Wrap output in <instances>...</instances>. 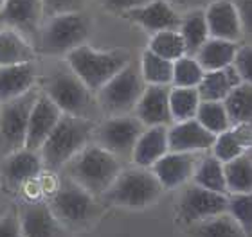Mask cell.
I'll list each match as a JSON object with an SVG mask.
<instances>
[{"instance_id":"cell-16","label":"cell","mask_w":252,"mask_h":237,"mask_svg":"<svg viewBox=\"0 0 252 237\" xmlns=\"http://www.w3.org/2000/svg\"><path fill=\"white\" fill-rule=\"evenodd\" d=\"M211 38L238 42L243 36L242 22L234 0H213L204 7Z\"/></svg>"},{"instance_id":"cell-29","label":"cell","mask_w":252,"mask_h":237,"mask_svg":"<svg viewBox=\"0 0 252 237\" xmlns=\"http://www.w3.org/2000/svg\"><path fill=\"white\" fill-rule=\"evenodd\" d=\"M202 103L198 88H184V86H173L169 90V110L173 122H182L194 119L198 106Z\"/></svg>"},{"instance_id":"cell-46","label":"cell","mask_w":252,"mask_h":237,"mask_svg":"<svg viewBox=\"0 0 252 237\" xmlns=\"http://www.w3.org/2000/svg\"><path fill=\"white\" fill-rule=\"evenodd\" d=\"M4 4H5V0H0V9L4 7Z\"/></svg>"},{"instance_id":"cell-33","label":"cell","mask_w":252,"mask_h":237,"mask_svg":"<svg viewBox=\"0 0 252 237\" xmlns=\"http://www.w3.org/2000/svg\"><path fill=\"white\" fill-rule=\"evenodd\" d=\"M193 237H249L229 212L193 225Z\"/></svg>"},{"instance_id":"cell-42","label":"cell","mask_w":252,"mask_h":237,"mask_svg":"<svg viewBox=\"0 0 252 237\" xmlns=\"http://www.w3.org/2000/svg\"><path fill=\"white\" fill-rule=\"evenodd\" d=\"M234 4L238 7L243 34L252 38V0H234Z\"/></svg>"},{"instance_id":"cell-25","label":"cell","mask_w":252,"mask_h":237,"mask_svg":"<svg viewBox=\"0 0 252 237\" xmlns=\"http://www.w3.org/2000/svg\"><path fill=\"white\" fill-rule=\"evenodd\" d=\"M238 42H229V40H221V38H209L207 42L200 47V51L194 54V58L198 59L202 69L205 72L209 70H218L223 67L232 65L236 58Z\"/></svg>"},{"instance_id":"cell-40","label":"cell","mask_w":252,"mask_h":237,"mask_svg":"<svg viewBox=\"0 0 252 237\" xmlns=\"http://www.w3.org/2000/svg\"><path fill=\"white\" fill-rule=\"evenodd\" d=\"M229 132L232 133V137L236 138V142L242 146V149L247 153L252 148V122H238L232 124Z\"/></svg>"},{"instance_id":"cell-21","label":"cell","mask_w":252,"mask_h":237,"mask_svg":"<svg viewBox=\"0 0 252 237\" xmlns=\"http://www.w3.org/2000/svg\"><path fill=\"white\" fill-rule=\"evenodd\" d=\"M168 128L169 126H152L142 132L131 153V160L137 167L152 169L153 163L168 153Z\"/></svg>"},{"instance_id":"cell-38","label":"cell","mask_w":252,"mask_h":237,"mask_svg":"<svg viewBox=\"0 0 252 237\" xmlns=\"http://www.w3.org/2000/svg\"><path fill=\"white\" fill-rule=\"evenodd\" d=\"M232 67L236 69L243 83L252 84V43L242 45L236 51V58L232 61Z\"/></svg>"},{"instance_id":"cell-41","label":"cell","mask_w":252,"mask_h":237,"mask_svg":"<svg viewBox=\"0 0 252 237\" xmlns=\"http://www.w3.org/2000/svg\"><path fill=\"white\" fill-rule=\"evenodd\" d=\"M0 237H24L20 227V217L15 212L0 217Z\"/></svg>"},{"instance_id":"cell-19","label":"cell","mask_w":252,"mask_h":237,"mask_svg":"<svg viewBox=\"0 0 252 237\" xmlns=\"http://www.w3.org/2000/svg\"><path fill=\"white\" fill-rule=\"evenodd\" d=\"M18 217L24 237H58L62 232V223L56 219L49 203L42 200L27 201Z\"/></svg>"},{"instance_id":"cell-43","label":"cell","mask_w":252,"mask_h":237,"mask_svg":"<svg viewBox=\"0 0 252 237\" xmlns=\"http://www.w3.org/2000/svg\"><path fill=\"white\" fill-rule=\"evenodd\" d=\"M150 0H103V5H105L108 11H114V13H128L131 9H137L141 5L148 4Z\"/></svg>"},{"instance_id":"cell-3","label":"cell","mask_w":252,"mask_h":237,"mask_svg":"<svg viewBox=\"0 0 252 237\" xmlns=\"http://www.w3.org/2000/svg\"><path fill=\"white\" fill-rule=\"evenodd\" d=\"M90 32L92 22L81 11L53 15L36 32V47L47 56H67L87 43Z\"/></svg>"},{"instance_id":"cell-17","label":"cell","mask_w":252,"mask_h":237,"mask_svg":"<svg viewBox=\"0 0 252 237\" xmlns=\"http://www.w3.org/2000/svg\"><path fill=\"white\" fill-rule=\"evenodd\" d=\"M198 158L196 153H179V151H168L160 160L152 165L153 174L158 178L164 190L182 187L186 182L193 180L194 169H196Z\"/></svg>"},{"instance_id":"cell-1","label":"cell","mask_w":252,"mask_h":237,"mask_svg":"<svg viewBox=\"0 0 252 237\" xmlns=\"http://www.w3.org/2000/svg\"><path fill=\"white\" fill-rule=\"evenodd\" d=\"M63 171L67 178L81 185L92 196H103L121 174V160L99 144H89L74 158H70Z\"/></svg>"},{"instance_id":"cell-39","label":"cell","mask_w":252,"mask_h":237,"mask_svg":"<svg viewBox=\"0 0 252 237\" xmlns=\"http://www.w3.org/2000/svg\"><path fill=\"white\" fill-rule=\"evenodd\" d=\"M45 13L53 15H62V13H76L81 11L83 0H43Z\"/></svg>"},{"instance_id":"cell-32","label":"cell","mask_w":252,"mask_h":237,"mask_svg":"<svg viewBox=\"0 0 252 237\" xmlns=\"http://www.w3.org/2000/svg\"><path fill=\"white\" fill-rule=\"evenodd\" d=\"M148 49L160 58L169 59V61H177V59L188 54V49H186V43L182 40V34L179 32V29L158 31L152 34Z\"/></svg>"},{"instance_id":"cell-31","label":"cell","mask_w":252,"mask_h":237,"mask_svg":"<svg viewBox=\"0 0 252 237\" xmlns=\"http://www.w3.org/2000/svg\"><path fill=\"white\" fill-rule=\"evenodd\" d=\"M223 106L232 124L252 122V84L242 81L223 99Z\"/></svg>"},{"instance_id":"cell-24","label":"cell","mask_w":252,"mask_h":237,"mask_svg":"<svg viewBox=\"0 0 252 237\" xmlns=\"http://www.w3.org/2000/svg\"><path fill=\"white\" fill-rule=\"evenodd\" d=\"M34 59V45L27 42L22 32L5 27L0 29V67L29 63Z\"/></svg>"},{"instance_id":"cell-4","label":"cell","mask_w":252,"mask_h":237,"mask_svg":"<svg viewBox=\"0 0 252 237\" xmlns=\"http://www.w3.org/2000/svg\"><path fill=\"white\" fill-rule=\"evenodd\" d=\"M43 94L65 115L83 117L92 121L97 113H101L95 94L68 67L56 70L54 74L49 76Z\"/></svg>"},{"instance_id":"cell-30","label":"cell","mask_w":252,"mask_h":237,"mask_svg":"<svg viewBox=\"0 0 252 237\" xmlns=\"http://www.w3.org/2000/svg\"><path fill=\"white\" fill-rule=\"evenodd\" d=\"M141 74L146 84L169 86L173 83V61L160 58L146 49L141 58Z\"/></svg>"},{"instance_id":"cell-18","label":"cell","mask_w":252,"mask_h":237,"mask_svg":"<svg viewBox=\"0 0 252 237\" xmlns=\"http://www.w3.org/2000/svg\"><path fill=\"white\" fill-rule=\"evenodd\" d=\"M216 140V135L207 132L196 119L173 122L168 128L169 151L179 153H198L211 149Z\"/></svg>"},{"instance_id":"cell-6","label":"cell","mask_w":252,"mask_h":237,"mask_svg":"<svg viewBox=\"0 0 252 237\" xmlns=\"http://www.w3.org/2000/svg\"><path fill=\"white\" fill-rule=\"evenodd\" d=\"M164 187L152 169L131 167L123 169L112 187L106 190L103 198L106 203L125 209H144L153 205L162 196Z\"/></svg>"},{"instance_id":"cell-37","label":"cell","mask_w":252,"mask_h":237,"mask_svg":"<svg viewBox=\"0 0 252 237\" xmlns=\"http://www.w3.org/2000/svg\"><path fill=\"white\" fill-rule=\"evenodd\" d=\"M231 130V128H229ZM223 132L220 135H216V140L213 144V155H215L221 163L229 162V160H234L236 157H242L245 155V151L242 149V146L236 142V138L232 137V133L229 132Z\"/></svg>"},{"instance_id":"cell-2","label":"cell","mask_w":252,"mask_h":237,"mask_svg":"<svg viewBox=\"0 0 252 237\" xmlns=\"http://www.w3.org/2000/svg\"><path fill=\"white\" fill-rule=\"evenodd\" d=\"M94 133V121L63 113L56 128L51 132L47 140L38 151L42 157L43 169L49 173H56L63 169V165L70 158L76 157L85 146H89Z\"/></svg>"},{"instance_id":"cell-10","label":"cell","mask_w":252,"mask_h":237,"mask_svg":"<svg viewBox=\"0 0 252 237\" xmlns=\"http://www.w3.org/2000/svg\"><path fill=\"white\" fill-rule=\"evenodd\" d=\"M146 126L135 115H116L106 117L99 126H95L94 137L101 148L116 155L119 160L133 153L137 140L142 135Z\"/></svg>"},{"instance_id":"cell-8","label":"cell","mask_w":252,"mask_h":237,"mask_svg":"<svg viewBox=\"0 0 252 237\" xmlns=\"http://www.w3.org/2000/svg\"><path fill=\"white\" fill-rule=\"evenodd\" d=\"M38 95L40 92L32 88L16 99L0 103V158L26 148L29 115Z\"/></svg>"},{"instance_id":"cell-14","label":"cell","mask_w":252,"mask_h":237,"mask_svg":"<svg viewBox=\"0 0 252 237\" xmlns=\"http://www.w3.org/2000/svg\"><path fill=\"white\" fill-rule=\"evenodd\" d=\"M169 90H171L169 86L162 84H146L133 110L135 117L146 128L173 124V117L169 110Z\"/></svg>"},{"instance_id":"cell-11","label":"cell","mask_w":252,"mask_h":237,"mask_svg":"<svg viewBox=\"0 0 252 237\" xmlns=\"http://www.w3.org/2000/svg\"><path fill=\"white\" fill-rule=\"evenodd\" d=\"M229 207V194L204 189L193 184L184 189L179 200V217L188 225H196L200 221L225 214Z\"/></svg>"},{"instance_id":"cell-44","label":"cell","mask_w":252,"mask_h":237,"mask_svg":"<svg viewBox=\"0 0 252 237\" xmlns=\"http://www.w3.org/2000/svg\"><path fill=\"white\" fill-rule=\"evenodd\" d=\"M179 13H188L193 9H204L205 5L213 2V0H168Z\"/></svg>"},{"instance_id":"cell-26","label":"cell","mask_w":252,"mask_h":237,"mask_svg":"<svg viewBox=\"0 0 252 237\" xmlns=\"http://www.w3.org/2000/svg\"><path fill=\"white\" fill-rule=\"evenodd\" d=\"M179 32L182 34V40L186 43L188 54L194 56L200 51V47L211 38L204 9H193V11H188V13H182Z\"/></svg>"},{"instance_id":"cell-12","label":"cell","mask_w":252,"mask_h":237,"mask_svg":"<svg viewBox=\"0 0 252 237\" xmlns=\"http://www.w3.org/2000/svg\"><path fill=\"white\" fill-rule=\"evenodd\" d=\"M43 0H5L0 9V22L22 34L36 36L43 24Z\"/></svg>"},{"instance_id":"cell-23","label":"cell","mask_w":252,"mask_h":237,"mask_svg":"<svg viewBox=\"0 0 252 237\" xmlns=\"http://www.w3.org/2000/svg\"><path fill=\"white\" fill-rule=\"evenodd\" d=\"M240 83H242L240 74L232 65H229L223 69L205 72L196 88L202 101H223Z\"/></svg>"},{"instance_id":"cell-27","label":"cell","mask_w":252,"mask_h":237,"mask_svg":"<svg viewBox=\"0 0 252 237\" xmlns=\"http://www.w3.org/2000/svg\"><path fill=\"white\" fill-rule=\"evenodd\" d=\"M193 184L204 187V189L216 190V192H227L225 185V173H223V163L215 157V155H207V157L200 158L196 163L193 174Z\"/></svg>"},{"instance_id":"cell-35","label":"cell","mask_w":252,"mask_h":237,"mask_svg":"<svg viewBox=\"0 0 252 237\" xmlns=\"http://www.w3.org/2000/svg\"><path fill=\"white\" fill-rule=\"evenodd\" d=\"M205 70L198 63V59L186 54L180 59L173 61V86H184V88H196L204 78Z\"/></svg>"},{"instance_id":"cell-36","label":"cell","mask_w":252,"mask_h":237,"mask_svg":"<svg viewBox=\"0 0 252 237\" xmlns=\"http://www.w3.org/2000/svg\"><path fill=\"white\" fill-rule=\"evenodd\" d=\"M227 212L242 227L243 232L251 237L252 236V192L229 194Z\"/></svg>"},{"instance_id":"cell-15","label":"cell","mask_w":252,"mask_h":237,"mask_svg":"<svg viewBox=\"0 0 252 237\" xmlns=\"http://www.w3.org/2000/svg\"><path fill=\"white\" fill-rule=\"evenodd\" d=\"M62 110L49 99L45 94H40L34 101L29 115V126H27V140L26 148L32 151H40L43 142L47 140L56 124L62 119Z\"/></svg>"},{"instance_id":"cell-13","label":"cell","mask_w":252,"mask_h":237,"mask_svg":"<svg viewBox=\"0 0 252 237\" xmlns=\"http://www.w3.org/2000/svg\"><path fill=\"white\" fill-rule=\"evenodd\" d=\"M125 16L152 34L158 31L179 29L182 20V13L175 9L168 0H150L148 4L125 13Z\"/></svg>"},{"instance_id":"cell-34","label":"cell","mask_w":252,"mask_h":237,"mask_svg":"<svg viewBox=\"0 0 252 237\" xmlns=\"http://www.w3.org/2000/svg\"><path fill=\"white\" fill-rule=\"evenodd\" d=\"M194 119L213 135H220L232 126L223 101H202Z\"/></svg>"},{"instance_id":"cell-7","label":"cell","mask_w":252,"mask_h":237,"mask_svg":"<svg viewBox=\"0 0 252 237\" xmlns=\"http://www.w3.org/2000/svg\"><path fill=\"white\" fill-rule=\"evenodd\" d=\"M144 88L146 83L142 79L141 67H135L130 61L125 69L119 70L110 81H106L95 92L101 113H105L106 117L131 113L135 110Z\"/></svg>"},{"instance_id":"cell-45","label":"cell","mask_w":252,"mask_h":237,"mask_svg":"<svg viewBox=\"0 0 252 237\" xmlns=\"http://www.w3.org/2000/svg\"><path fill=\"white\" fill-rule=\"evenodd\" d=\"M247 157H249V158H251V160H252V148H251V149H249V151H247Z\"/></svg>"},{"instance_id":"cell-5","label":"cell","mask_w":252,"mask_h":237,"mask_svg":"<svg viewBox=\"0 0 252 237\" xmlns=\"http://www.w3.org/2000/svg\"><path fill=\"white\" fill-rule=\"evenodd\" d=\"M67 67L78 76L92 92L110 81L114 76L130 63L128 54L123 51H97L89 43L79 45L65 56Z\"/></svg>"},{"instance_id":"cell-22","label":"cell","mask_w":252,"mask_h":237,"mask_svg":"<svg viewBox=\"0 0 252 237\" xmlns=\"http://www.w3.org/2000/svg\"><path fill=\"white\" fill-rule=\"evenodd\" d=\"M36 83V67L29 63L7 65L0 67V103L16 99L34 88Z\"/></svg>"},{"instance_id":"cell-28","label":"cell","mask_w":252,"mask_h":237,"mask_svg":"<svg viewBox=\"0 0 252 237\" xmlns=\"http://www.w3.org/2000/svg\"><path fill=\"white\" fill-rule=\"evenodd\" d=\"M223 173L229 194L252 192V160L247 153L223 163Z\"/></svg>"},{"instance_id":"cell-20","label":"cell","mask_w":252,"mask_h":237,"mask_svg":"<svg viewBox=\"0 0 252 237\" xmlns=\"http://www.w3.org/2000/svg\"><path fill=\"white\" fill-rule=\"evenodd\" d=\"M43 171L42 157L32 149H20L16 153L4 158V176L9 187L18 189L26 184L38 180Z\"/></svg>"},{"instance_id":"cell-9","label":"cell","mask_w":252,"mask_h":237,"mask_svg":"<svg viewBox=\"0 0 252 237\" xmlns=\"http://www.w3.org/2000/svg\"><path fill=\"white\" fill-rule=\"evenodd\" d=\"M49 207L60 223L70 227L85 225L95 214L94 196L70 178L60 182L58 189L51 194Z\"/></svg>"}]
</instances>
